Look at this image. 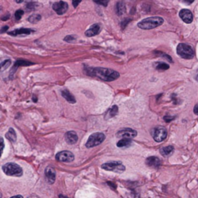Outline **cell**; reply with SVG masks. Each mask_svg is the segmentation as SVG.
<instances>
[{"label":"cell","instance_id":"cell-1","mask_svg":"<svg viewBox=\"0 0 198 198\" xmlns=\"http://www.w3.org/2000/svg\"><path fill=\"white\" fill-rule=\"evenodd\" d=\"M85 73L91 77H96L105 81H113L119 78V72L109 68L103 67H86Z\"/></svg>","mask_w":198,"mask_h":198},{"label":"cell","instance_id":"cell-2","mask_svg":"<svg viewBox=\"0 0 198 198\" xmlns=\"http://www.w3.org/2000/svg\"><path fill=\"white\" fill-rule=\"evenodd\" d=\"M164 20L160 16H153L142 20L138 23V27L142 30H152L161 26Z\"/></svg>","mask_w":198,"mask_h":198},{"label":"cell","instance_id":"cell-3","mask_svg":"<svg viewBox=\"0 0 198 198\" xmlns=\"http://www.w3.org/2000/svg\"><path fill=\"white\" fill-rule=\"evenodd\" d=\"M177 53L179 56L186 60H190L194 58L195 55L194 48L187 43H179L177 47Z\"/></svg>","mask_w":198,"mask_h":198},{"label":"cell","instance_id":"cell-4","mask_svg":"<svg viewBox=\"0 0 198 198\" xmlns=\"http://www.w3.org/2000/svg\"><path fill=\"white\" fill-rule=\"evenodd\" d=\"M2 171L5 174L10 177H21L23 175V169L15 163H8L3 165Z\"/></svg>","mask_w":198,"mask_h":198},{"label":"cell","instance_id":"cell-5","mask_svg":"<svg viewBox=\"0 0 198 198\" xmlns=\"http://www.w3.org/2000/svg\"><path fill=\"white\" fill-rule=\"evenodd\" d=\"M101 168L107 171H112L117 173L125 172V166L121 161H111L101 165Z\"/></svg>","mask_w":198,"mask_h":198},{"label":"cell","instance_id":"cell-6","mask_svg":"<svg viewBox=\"0 0 198 198\" xmlns=\"http://www.w3.org/2000/svg\"><path fill=\"white\" fill-rule=\"evenodd\" d=\"M105 139V136L102 132H95L91 134L89 136L88 139L86 142L87 148H92V147L97 146L98 145L101 144Z\"/></svg>","mask_w":198,"mask_h":198},{"label":"cell","instance_id":"cell-7","mask_svg":"<svg viewBox=\"0 0 198 198\" xmlns=\"http://www.w3.org/2000/svg\"><path fill=\"white\" fill-rule=\"evenodd\" d=\"M152 136L156 142H161L166 139L167 136V131L166 128L163 126H157L152 130Z\"/></svg>","mask_w":198,"mask_h":198},{"label":"cell","instance_id":"cell-8","mask_svg":"<svg viewBox=\"0 0 198 198\" xmlns=\"http://www.w3.org/2000/svg\"><path fill=\"white\" fill-rule=\"evenodd\" d=\"M116 136L118 138L132 139L137 136V132L130 128H125L120 129L116 133Z\"/></svg>","mask_w":198,"mask_h":198},{"label":"cell","instance_id":"cell-9","mask_svg":"<svg viewBox=\"0 0 198 198\" xmlns=\"http://www.w3.org/2000/svg\"><path fill=\"white\" fill-rule=\"evenodd\" d=\"M56 159L59 162L63 163H71L74 159V155L70 151H61L58 153L55 156Z\"/></svg>","mask_w":198,"mask_h":198},{"label":"cell","instance_id":"cell-10","mask_svg":"<svg viewBox=\"0 0 198 198\" xmlns=\"http://www.w3.org/2000/svg\"><path fill=\"white\" fill-rule=\"evenodd\" d=\"M52 7H53V9L58 15H63L68 9V4L66 2H64V1H59V2H54Z\"/></svg>","mask_w":198,"mask_h":198},{"label":"cell","instance_id":"cell-11","mask_svg":"<svg viewBox=\"0 0 198 198\" xmlns=\"http://www.w3.org/2000/svg\"><path fill=\"white\" fill-rule=\"evenodd\" d=\"M179 16L181 18V20H183L184 23H191L193 22V19H194V16H193V13H191V11L187 9H181L179 13Z\"/></svg>","mask_w":198,"mask_h":198},{"label":"cell","instance_id":"cell-12","mask_svg":"<svg viewBox=\"0 0 198 198\" xmlns=\"http://www.w3.org/2000/svg\"><path fill=\"white\" fill-rule=\"evenodd\" d=\"M35 30L33 29L28 28H20L17 30H13L11 32H8V34L13 37H17V36H23V35H30L33 33H34Z\"/></svg>","mask_w":198,"mask_h":198},{"label":"cell","instance_id":"cell-13","mask_svg":"<svg viewBox=\"0 0 198 198\" xmlns=\"http://www.w3.org/2000/svg\"><path fill=\"white\" fill-rule=\"evenodd\" d=\"M101 26L100 23H95L91 26L88 30L85 31V36L88 37H95L96 35L99 34V33L101 32Z\"/></svg>","mask_w":198,"mask_h":198},{"label":"cell","instance_id":"cell-14","mask_svg":"<svg viewBox=\"0 0 198 198\" xmlns=\"http://www.w3.org/2000/svg\"><path fill=\"white\" fill-rule=\"evenodd\" d=\"M44 173H45V177L47 178V180L48 181V183L53 184L56 180V172H55L54 169L50 167V166H47L45 169Z\"/></svg>","mask_w":198,"mask_h":198},{"label":"cell","instance_id":"cell-15","mask_svg":"<svg viewBox=\"0 0 198 198\" xmlns=\"http://www.w3.org/2000/svg\"><path fill=\"white\" fill-rule=\"evenodd\" d=\"M146 164L152 168H159L161 166V160L157 156H149L146 160Z\"/></svg>","mask_w":198,"mask_h":198},{"label":"cell","instance_id":"cell-16","mask_svg":"<svg viewBox=\"0 0 198 198\" xmlns=\"http://www.w3.org/2000/svg\"><path fill=\"white\" fill-rule=\"evenodd\" d=\"M64 139L68 144L74 145L78 142V136L74 131H69L65 133Z\"/></svg>","mask_w":198,"mask_h":198},{"label":"cell","instance_id":"cell-17","mask_svg":"<svg viewBox=\"0 0 198 198\" xmlns=\"http://www.w3.org/2000/svg\"><path fill=\"white\" fill-rule=\"evenodd\" d=\"M33 64V63L30 62V61H28V60H16L13 65V69L11 70L10 71V76L13 75L14 73L16 72V69H17L18 67H21V66H30V65Z\"/></svg>","mask_w":198,"mask_h":198},{"label":"cell","instance_id":"cell-18","mask_svg":"<svg viewBox=\"0 0 198 198\" xmlns=\"http://www.w3.org/2000/svg\"><path fill=\"white\" fill-rule=\"evenodd\" d=\"M61 95H62L63 97L66 99V101H68L69 103L71 104L76 103V99L75 98H74V96L69 91L67 90V89H64V90H63L62 91H61Z\"/></svg>","mask_w":198,"mask_h":198},{"label":"cell","instance_id":"cell-19","mask_svg":"<svg viewBox=\"0 0 198 198\" xmlns=\"http://www.w3.org/2000/svg\"><path fill=\"white\" fill-rule=\"evenodd\" d=\"M173 152H174V148L172 146H167L163 147L159 150L160 154L163 156H165V157H167V156H171L173 153Z\"/></svg>","mask_w":198,"mask_h":198},{"label":"cell","instance_id":"cell-20","mask_svg":"<svg viewBox=\"0 0 198 198\" xmlns=\"http://www.w3.org/2000/svg\"><path fill=\"white\" fill-rule=\"evenodd\" d=\"M6 138L11 142H15L16 141V133L13 128H9V131L6 133Z\"/></svg>","mask_w":198,"mask_h":198},{"label":"cell","instance_id":"cell-21","mask_svg":"<svg viewBox=\"0 0 198 198\" xmlns=\"http://www.w3.org/2000/svg\"><path fill=\"white\" fill-rule=\"evenodd\" d=\"M132 144V139H122L120 141L117 142V146L119 148H127Z\"/></svg>","mask_w":198,"mask_h":198},{"label":"cell","instance_id":"cell-22","mask_svg":"<svg viewBox=\"0 0 198 198\" xmlns=\"http://www.w3.org/2000/svg\"><path fill=\"white\" fill-rule=\"evenodd\" d=\"M118 112H119V108H118V106L117 105H113L112 108H110L107 112V114L105 115L106 119H110V118H113L118 114Z\"/></svg>","mask_w":198,"mask_h":198},{"label":"cell","instance_id":"cell-23","mask_svg":"<svg viewBox=\"0 0 198 198\" xmlns=\"http://www.w3.org/2000/svg\"><path fill=\"white\" fill-rule=\"evenodd\" d=\"M125 12V6L124 2H119L116 4V13L119 16L122 15Z\"/></svg>","mask_w":198,"mask_h":198},{"label":"cell","instance_id":"cell-24","mask_svg":"<svg viewBox=\"0 0 198 198\" xmlns=\"http://www.w3.org/2000/svg\"><path fill=\"white\" fill-rule=\"evenodd\" d=\"M11 63H12L11 60H9V59L3 60L2 63H0V73L2 72V71H6L10 66Z\"/></svg>","mask_w":198,"mask_h":198},{"label":"cell","instance_id":"cell-25","mask_svg":"<svg viewBox=\"0 0 198 198\" xmlns=\"http://www.w3.org/2000/svg\"><path fill=\"white\" fill-rule=\"evenodd\" d=\"M41 18H42V16L40 14H36L35 13V14H33V15L30 16V17L28 18V21L31 23H37L41 20Z\"/></svg>","mask_w":198,"mask_h":198},{"label":"cell","instance_id":"cell-26","mask_svg":"<svg viewBox=\"0 0 198 198\" xmlns=\"http://www.w3.org/2000/svg\"><path fill=\"white\" fill-rule=\"evenodd\" d=\"M156 68L158 71H166V70H168L170 68V66L166 63L159 62L156 66Z\"/></svg>","mask_w":198,"mask_h":198},{"label":"cell","instance_id":"cell-27","mask_svg":"<svg viewBox=\"0 0 198 198\" xmlns=\"http://www.w3.org/2000/svg\"><path fill=\"white\" fill-rule=\"evenodd\" d=\"M26 9L28 11H33L35 9H37V2H28L27 4H26Z\"/></svg>","mask_w":198,"mask_h":198},{"label":"cell","instance_id":"cell-28","mask_svg":"<svg viewBox=\"0 0 198 198\" xmlns=\"http://www.w3.org/2000/svg\"><path fill=\"white\" fill-rule=\"evenodd\" d=\"M24 11L22 10V9H19V10H16L15 13V18L16 20H20L22 18V16H23Z\"/></svg>","mask_w":198,"mask_h":198},{"label":"cell","instance_id":"cell-29","mask_svg":"<svg viewBox=\"0 0 198 198\" xmlns=\"http://www.w3.org/2000/svg\"><path fill=\"white\" fill-rule=\"evenodd\" d=\"M77 39V37L75 36H73V35H69V36H67V37H65L64 40L67 42V43H71V42H73V41L76 40Z\"/></svg>","mask_w":198,"mask_h":198},{"label":"cell","instance_id":"cell-30","mask_svg":"<svg viewBox=\"0 0 198 198\" xmlns=\"http://www.w3.org/2000/svg\"><path fill=\"white\" fill-rule=\"evenodd\" d=\"M4 147H5L4 140H3V139H2V137H0V157H1V156H2Z\"/></svg>","mask_w":198,"mask_h":198},{"label":"cell","instance_id":"cell-31","mask_svg":"<svg viewBox=\"0 0 198 198\" xmlns=\"http://www.w3.org/2000/svg\"><path fill=\"white\" fill-rule=\"evenodd\" d=\"M107 184H108V186H109L110 187H111V189L112 190H116L117 188V185L115 184V183H113V182H111V181H108V182H107Z\"/></svg>","mask_w":198,"mask_h":198},{"label":"cell","instance_id":"cell-32","mask_svg":"<svg viewBox=\"0 0 198 198\" xmlns=\"http://www.w3.org/2000/svg\"><path fill=\"white\" fill-rule=\"evenodd\" d=\"M95 2H96L97 4L102 5L105 7H106L108 3V1H95Z\"/></svg>","mask_w":198,"mask_h":198},{"label":"cell","instance_id":"cell-33","mask_svg":"<svg viewBox=\"0 0 198 198\" xmlns=\"http://www.w3.org/2000/svg\"><path fill=\"white\" fill-rule=\"evenodd\" d=\"M163 119L165 120V122H171V121H173V119H175V117H173V116H165L163 118Z\"/></svg>","mask_w":198,"mask_h":198},{"label":"cell","instance_id":"cell-34","mask_svg":"<svg viewBox=\"0 0 198 198\" xmlns=\"http://www.w3.org/2000/svg\"><path fill=\"white\" fill-rule=\"evenodd\" d=\"M8 30H9V26H3V27H2V28L1 29V30H0V33H3L6 32V31Z\"/></svg>","mask_w":198,"mask_h":198},{"label":"cell","instance_id":"cell-35","mask_svg":"<svg viewBox=\"0 0 198 198\" xmlns=\"http://www.w3.org/2000/svg\"><path fill=\"white\" fill-rule=\"evenodd\" d=\"M79 3H81V1H73V2H72V4H73L74 8H76V7L78 6Z\"/></svg>","mask_w":198,"mask_h":198},{"label":"cell","instance_id":"cell-36","mask_svg":"<svg viewBox=\"0 0 198 198\" xmlns=\"http://www.w3.org/2000/svg\"><path fill=\"white\" fill-rule=\"evenodd\" d=\"M9 16H10V15H9V13H8V14H7V16L6 15L5 16H2V21H6V20H9Z\"/></svg>","mask_w":198,"mask_h":198},{"label":"cell","instance_id":"cell-37","mask_svg":"<svg viewBox=\"0 0 198 198\" xmlns=\"http://www.w3.org/2000/svg\"><path fill=\"white\" fill-rule=\"evenodd\" d=\"M194 114L197 115H198V105H195V107H194Z\"/></svg>","mask_w":198,"mask_h":198},{"label":"cell","instance_id":"cell-38","mask_svg":"<svg viewBox=\"0 0 198 198\" xmlns=\"http://www.w3.org/2000/svg\"><path fill=\"white\" fill-rule=\"evenodd\" d=\"M59 198H69V197L67 196H65V195H63V194H60V195H59Z\"/></svg>","mask_w":198,"mask_h":198},{"label":"cell","instance_id":"cell-39","mask_svg":"<svg viewBox=\"0 0 198 198\" xmlns=\"http://www.w3.org/2000/svg\"><path fill=\"white\" fill-rule=\"evenodd\" d=\"M10 198H23V197L21 195H16V196L12 197H10Z\"/></svg>","mask_w":198,"mask_h":198},{"label":"cell","instance_id":"cell-40","mask_svg":"<svg viewBox=\"0 0 198 198\" xmlns=\"http://www.w3.org/2000/svg\"><path fill=\"white\" fill-rule=\"evenodd\" d=\"M28 198H40V197H39L36 196V195H33V196H31V197H29Z\"/></svg>","mask_w":198,"mask_h":198},{"label":"cell","instance_id":"cell-41","mask_svg":"<svg viewBox=\"0 0 198 198\" xmlns=\"http://www.w3.org/2000/svg\"><path fill=\"white\" fill-rule=\"evenodd\" d=\"M196 78V80H197V81H198V72H197V74L196 78Z\"/></svg>","mask_w":198,"mask_h":198},{"label":"cell","instance_id":"cell-42","mask_svg":"<svg viewBox=\"0 0 198 198\" xmlns=\"http://www.w3.org/2000/svg\"><path fill=\"white\" fill-rule=\"evenodd\" d=\"M0 198H2V194L0 193Z\"/></svg>","mask_w":198,"mask_h":198}]
</instances>
